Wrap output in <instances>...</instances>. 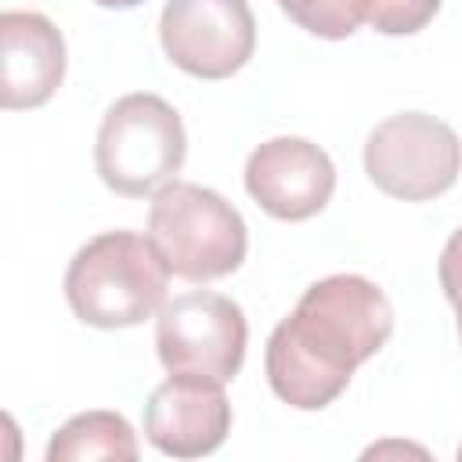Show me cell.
<instances>
[{
    "instance_id": "cell-12",
    "label": "cell",
    "mask_w": 462,
    "mask_h": 462,
    "mask_svg": "<svg viewBox=\"0 0 462 462\" xmlns=\"http://www.w3.org/2000/svg\"><path fill=\"white\" fill-rule=\"evenodd\" d=\"M278 7L321 40H346L361 25L357 0H278Z\"/></svg>"
},
{
    "instance_id": "cell-17",
    "label": "cell",
    "mask_w": 462,
    "mask_h": 462,
    "mask_svg": "<svg viewBox=\"0 0 462 462\" xmlns=\"http://www.w3.org/2000/svg\"><path fill=\"white\" fill-rule=\"evenodd\" d=\"M458 462H462V444H458Z\"/></svg>"
},
{
    "instance_id": "cell-1",
    "label": "cell",
    "mask_w": 462,
    "mask_h": 462,
    "mask_svg": "<svg viewBox=\"0 0 462 462\" xmlns=\"http://www.w3.org/2000/svg\"><path fill=\"white\" fill-rule=\"evenodd\" d=\"M390 332L393 307L375 282L328 274L274 325L263 357L267 383L289 408L321 411L350 386L354 368L386 346Z\"/></svg>"
},
{
    "instance_id": "cell-13",
    "label": "cell",
    "mask_w": 462,
    "mask_h": 462,
    "mask_svg": "<svg viewBox=\"0 0 462 462\" xmlns=\"http://www.w3.org/2000/svg\"><path fill=\"white\" fill-rule=\"evenodd\" d=\"M357 11L383 36H411L433 22L440 0H357Z\"/></svg>"
},
{
    "instance_id": "cell-8",
    "label": "cell",
    "mask_w": 462,
    "mask_h": 462,
    "mask_svg": "<svg viewBox=\"0 0 462 462\" xmlns=\"http://www.w3.org/2000/svg\"><path fill=\"white\" fill-rule=\"evenodd\" d=\"M245 191L274 220H310L336 191V166L307 137H271L245 159Z\"/></svg>"
},
{
    "instance_id": "cell-14",
    "label": "cell",
    "mask_w": 462,
    "mask_h": 462,
    "mask_svg": "<svg viewBox=\"0 0 462 462\" xmlns=\"http://www.w3.org/2000/svg\"><path fill=\"white\" fill-rule=\"evenodd\" d=\"M437 278H440V289H444L448 303L462 296V227L444 242L440 263H437Z\"/></svg>"
},
{
    "instance_id": "cell-4",
    "label": "cell",
    "mask_w": 462,
    "mask_h": 462,
    "mask_svg": "<svg viewBox=\"0 0 462 462\" xmlns=\"http://www.w3.org/2000/svg\"><path fill=\"white\" fill-rule=\"evenodd\" d=\"M188 155V134L170 101L148 90L123 94L108 105L97 141L94 166L108 191L144 199L177 180Z\"/></svg>"
},
{
    "instance_id": "cell-7",
    "label": "cell",
    "mask_w": 462,
    "mask_h": 462,
    "mask_svg": "<svg viewBox=\"0 0 462 462\" xmlns=\"http://www.w3.org/2000/svg\"><path fill=\"white\" fill-rule=\"evenodd\" d=\"M166 58L195 79H227L256 51L249 0H166L159 14Z\"/></svg>"
},
{
    "instance_id": "cell-15",
    "label": "cell",
    "mask_w": 462,
    "mask_h": 462,
    "mask_svg": "<svg viewBox=\"0 0 462 462\" xmlns=\"http://www.w3.org/2000/svg\"><path fill=\"white\" fill-rule=\"evenodd\" d=\"M97 7H108V11H126V7H137L144 0H94Z\"/></svg>"
},
{
    "instance_id": "cell-3",
    "label": "cell",
    "mask_w": 462,
    "mask_h": 462,
    "mask_svg": "<svg viewBox=\"0 0 462 462\" xmlns=\"http://www.w3.org/2000/svg\"><path fill=\"white\" fill-rule=\"evenodd\" d=\"M166 271L184 282H217L242 267L249 231L242 213L213 188L170 180L152 195L148 231Z\"/></svg>"
},
{
    "instance_id": "cell-5",
    "label": "cell",
    "mask_w": 462,
    "mask_h": 462,
    "mask_svg": "<svg viewBox=\"0 0 462 462\" xmlns=\"http://www.w3.org/2000/svg\"><path fill=\"white\" fill-rule=\"evenodd\" d=\"M365 173L390 199L430 202L458 180L462 141L437 116L397 112L368 134Z\"/></svg>"
},
{
    "instance_id": "cell-11",
    "label": "cell",
    "mask_w": 462,
    "mask_h": 462,
    "mask_svg": "<svg viewBox=\"0 0 462 462\" xmlns=\"http://www.w3.org/2000/svg\"><path fill=\"white\" fill-rule=\"evenodd\" d=\"M83 458H137V433L119 411H79L47 444V462H83Z\"/></svg>"
},
{
    "instance_id": "cell-9",
    "label": "cell",
    "mask_w": 462,
    "mask_h": 462,
    "mask_svg": "<svg viewBox=\"0 0 462 462\" xmlns=\"http://www.w3.org/2000/svg\"><path fill=\"white\" fill-rule=\"evenodd\" d=\"M231 433V401L224 383L202 375H170L144 404V437L170 458L213 455Z\"/></svg>"
},
{
    "instance_id": "cell-16",
    "label": "cell",
    "mask_w": 462,
    "mask_h": 462,
    "mask_svg": "<svg viewBox=\"0 0 462 462\" xmlns=\"http://www.w3.org/2000/svg\"><path fill=\"white\" fill-rule=\"evenodd\" d=\"M451 307H455V318H458V339H462V296L451 300Z\"/></svg>"
},
{
    "instance_id": "cell-10",
    "label": "cell",
    "mask_w": 462,
    "mask_h": 462,
    "mask_svg": "<svg viewBox=\"0 0 462 462\" xmlns=\"http://www.w3.org/2000/svg\"><path fill=\"white\" fill-rule=\"evenodd\" d=\"M65 79V36L36 11L0 14V108H40Z\"/></svg>"
},
{
    "instance_id": "cell-2",
    "label": "cell",
    "mask_w": 462,
    "mask_h": 462,
    "mask_svg": "<svg viewBox=\"0 0 462 462\" xmlns=\"http://www.w3.org/2000/svg\"><path fill=\"white\" fill-rule=\"evenodd\" d=\"M170 271L148 235L101 231L76 249L65 271V300L83 325L130 328L162 310Z\"/></svg>"
},
{
    "instance_id": "cell-6",
    "label": "cell",
    "mask_w": 462,
    "mask_h": 462,
    "mask_svg": "<svg viewBox=\"0 0 462 462\" xmlns=\"http://www.w3.org/2000/svg\"><path fill=\"white\" fill-rule=\"evenodd\" d=\"M249 325L231 296L191 289L155 314V350L170 375H202L231 383L245 361Z\"/></svg>"
}]
</instances>
